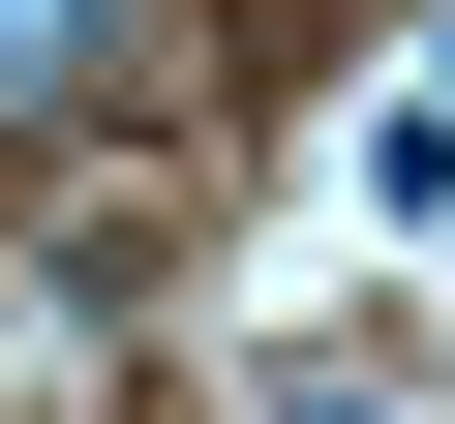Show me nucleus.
<instances>
[{
    "mask_svg": "<svg viewBox=\"0 0 455 424\" xmlns=\"http://www.w3.org/2000/svg\"><path fill=\"white\" fill-rule=\"evenodd\" d=\"M0 122H152V0H0Z\"/></svg>",
    "mask_w": 455,
    "mask_h": 424,
    "instance_id": "obj_1",
    "label": "nucleus"
},
{
    "mask_svg": "<svg viewBox=\"0 0 455 424\" xmlns=\"http://www.w3.org/2000/svg\"><path fill=\"white\" fill-rule=\"evenodd\" d=\"M425 122H455V0H425V61H395V152H425Z\"/></svg>",
    "mask_w": 455,
    "mask_h": 424,
    "instance_id": "obj_2",
    "label": "nucleus"
}]
</instances>
